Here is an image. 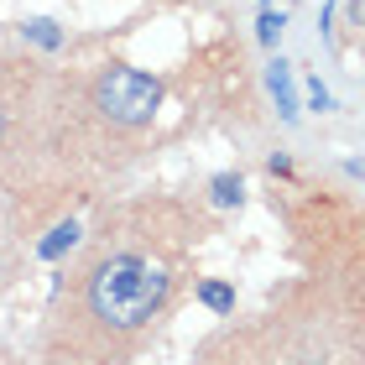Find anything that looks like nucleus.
Returning <instances> with one entry per match:
<instances>
[{"label":"nucleus","mask_w":365,"mask_h":365,"mask_svg":"<svg viewBox=\"0 0 365 365\" xmlns=\"http://www.w3.org/2000/svg\"><path fill=\"white\" fill-rule=\"evenodd\" d=\"M308 105L313 110H329V89L319 84V78H308Z\"/></svg>","instance_id":"9"},{"label":"nucleus","mask_w":365,"mask_h":365,"mask_svg":"<svg viewBox=\"0 0 365 365\" xmlns=\"http://www.w3.org/2000/svg\"><path fill=\"white\" fill-rule=\"evenodd\" d=\"M0 136H6V110H0Z\"/></svg>","instance_id":"10"},{"label":"nucleus","mask_w":365,"mask_h":365,"mask_svg":"<svg viewBox=\"0 0 365 365\" xmlns=\"http://www.w3.org/2000/svg\"><path fill=\"white\" fill-rule=\"evenodd\" d=\"M282 26H287V21H282L277 11H261V21H256V37L267 42V47H277V37H282Z\"/></svg>","instance_id":"7"},{"label":"nucleus","mask_w":365,"mask_h":365,"mask_svg":"<svg viewBox=\"0 0 365 365\" xmlns=\"http://www.w3.org/2000/svg\"><path fill=\"white\" fill-rule=\"evenodd\" d=\"M198 303L204 308H214V313H235V287L230 282H198Z\"/></svg>","instance_id":"4"},{"label":"nucleus","mask_w":365,"mask_h":365,"mask_svg":"<svg viewBox=\"0 0 365 365\" xmlns=\"http://www.w3.org/2000/svg\"><path fill=\"white\" fill-rule=\"evenodd\" d=\"M73 240H78V225H58V230H53V235H47V240H42V256H47V261H58V256H63V251H68V245H73Z\"/></svg>","instance_id":"6"},{"label":"nucleus","mask_w":365,"mask_h":365,"mask_svg":"<svg viewBox=\"0 0 365 365\" xmlns=\"http://www.w3.org/2000/svg\"><path fill=\"white\" fill-rule=\"evenodd\" d=\"M209 188H214V204H220V209H235V204H240V193H245V188H240V178H230V173H220V178L209 182Z\"/></svg>","instance_id":"5"},{"label":"nucleus","mask_w":365,"mask_h":365,"mask_svg":"<svg viewBox=\"0 0 365 365\" xmlns=\"http://www.w3.org/2000/svg\"><path fill=\"white\" fill-rule=\"evenodd\" d=\"M94 105L115 125H146L157 115V105H162V84L152 73H141V68L115 63V68H105V78L94 84Z\"/></svg>","instance_id":"2"},{"label":"nucleus","mask_w":365,"mask_h":365,"mask_svg":"<svg viewBox=\"0 0 365 365\" xmlns=\"http://www.w3.org/2000/svg\"><path fill=\"white\" fill-rule=\"evenodd\" d=\"M267 84H272V99H277V115H282V120H297V84H292V63L272 58V63H267Z\"/></svg>","instance_id":"3"},{"label":"nucleus","mask_w":365,"mask_h":365,"mask_svg":"<svg viewBox=\"0 0 365 365\" xmlns=\"http://www.w3.org/2000/svg\"><path fill=\"white\" fill-rule=\"evenodd\" d=\"M26 37L37 42V47H58V42H63V31H58L53 21H26Z\"/></svg>","instance_id":"8"},{"label":"nucleus","mask_w":365,"mask_h":365,"mask_svg":"<svg viewBox=\"0 0 365 365\" xmlns=\"http://www.w3.org/2000/svg\"><path fill=\"white\" fill-rule=\"evenodd\" d=\"M168 297V277L141 256H110L89 277V313L110 329H141Z\"/></svg>","instance_id":"1"}]
</instances>
